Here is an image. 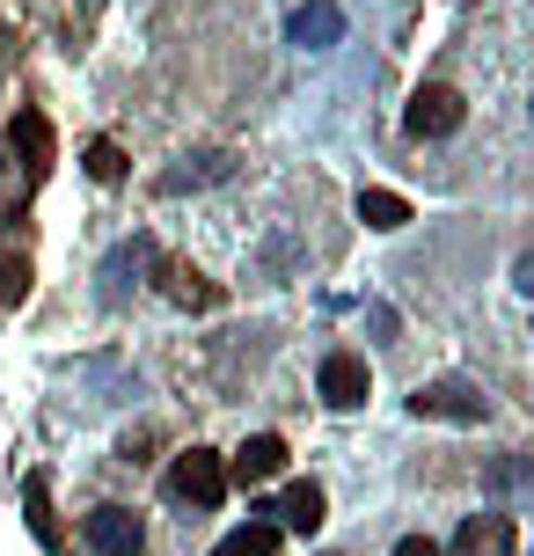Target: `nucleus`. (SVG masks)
Returning a JSON list of instances; mask_svg holds the SVG:
<instances>
[{"mask_svg": "<svg viewBox=\"0 0 534 556\" xmlns=\"http://www.w3.org/2000/svg\"><path fill=\"white\" fill-rule=\"evenodd\" d=\"M279 513H285V528H293V534H315V528H322V513H330V505H322V483H285Z\"/></svg>", "mask_w": 534, "mask_h": 556, "instance_id": "9b49d317", "label": "nucleus"}, {"mask_svg": "<svg viewBox=\"0 0 534 556\" xmlns=\"http://www.w3.org/2000/svg\"><path fill=\"white\" fill-rule=\"evenodd\" d=\"M512 513H476V520H461L454 534V556H512Z\"/></svg>", "mask_w": 534, "mask_h": 556, "instance_id": "0eeeda50", "label": "nucleus"}, {"mask_svg": "<svg viewBox=\"0 0 534 556\" xmlns=\"http://www.w3.org/2000/svg\"><path fill=\"white\" fill-rule=\"evenodd\" d=\"M395 556H447V549H440V542H424V534H403V542H395Z\"/></svg>", "mask_w": 534, "mask_h": 556, "instance_id": "f3484780", "label": "nucleus"}, {"mask_svg": "<svg viewBox=\"0 0 534 556\" xmlns=\"http://www.w3.org/2000/svg\"><path fill=\"white\" fill-rule=\"evenodd\" d=\"M169 498H176V505H191V513H213V505L227 498V462H220V454H205V446L176 454V469H169Z\"/></svg>", "mask_w": 534, "mask_h": 556, "instance_id": "f257e3e1", "label": "nucleus"}, {"mask_svg": "<svg viewBox=\"0 0 534 556\" xmlns=\"http://www.w3.org/2000/svg\"><path fill=\"white\" fill-rule=\"evenodd\" d=\"M512 286H520V293H534V250L520 256V264H512Z\"/></svg>", "mask_w": 534, "mask_h": 556, "instance_id": "a211bd4d", "label": "nucleus"}, {"mask_svg": "<svg viewBox=\"0 0 534 556\" xmlns=\"http://www.w3.org/2000/svg\"><path fill=\"white\" fill-rule=\"evenodd\" d=\"M359 220H366V227H381V235H395V227L410 220V205H403L395 191H359Z\"/></svg>", "mask_w": 534, "mask_h": 556, "instance_id": "4468645a", "label": "nucleus"}, {"mask_svg": "<svg viewBox=\"0 0 534 556\" xmlns=\"http://www.w3.org/2000/svg\"><path fill=\"white\" fill-rule=\"evenodd\" d=\"M88 534V549L96 556H140L147 549V528H140V513H125V505H96L81 520Z\"/></svg>", "mask_w": 534, "mask_h": 556, "instance_id": "7ed1b4c3", "label": "nucleus"}, {"mask_svg": "<svg viewBox=\"0 0 534 556\" xmlns=\"http://www.w3.org/2000/svg\"><path fill=\"white\" fill-rule=\"evenodd\" d=\"M29 301V256H0V307Z\"/></svg>", "mask_w": 534, "mask_h": 556, "instance_id": "dca6fc26", "label": "nucleus"}, {"mask_svg": "<svg viewBox=\"0 0 534 556\" xmlns=\"http://www.w3.org/2000/svg\"><path fill=\"white\" fill-rule=\"evenodd\" d=\"M279 469H285V440H279V432H256V440L234 446V462H227V483H242V491H250V483H271Z\"/></svg>", "mask_w": 534, "mask_h": 556, "instance_id": "39448f33", "label": "nucleus"}, {"mask_svg": "<svg viewBox=\"0 0 534 556\" xmlns=\"http://www.w3.org/2000/svg\"><path fill=\"white\" fill-rule=\"evenodd\" d=\"M162 293H169L176 307H213L220 301V286H205L191 264H169V256H162Z\"/></svg>", "mask_w": 534, "mask_h": 556, "instance_id": "f8f14e48", "label": "nucleus"}, {"mask_svg": "<svg viewBox=\"0 0 534 556\" xmlns=\"http://www.w3.org/2000/svg\"><path fill=\"white\" fill-rule=\"evenodd\" d=\"M410 417H447V425H483V395L469 381H424L410 395Z\"/></svg>", "mask_w": 534, "mask_h": 556, "instance_id": "20e7f679", "label": "nucleus"}, {"mask_svg": "<svg viewBox=\"0 0 534 556\" xmlns=\"http://www.w3.org/2000/svg\"><path fill=\"white\" fill-rule=\"evenodd\" d=\"M15 147H23L29 184H44L52 176V125H44V111H15Z\"/></svg>", "mask_w": 534, "mask_h": 556, "instance_id": "9d476101", "label": "nucleus"}, {"mask_svg": "<svg viewBox=\"0 0 534 556\" xmlns=\"http://www.w3.org/2000/svg\"><path fill=\"white\" fill-rule=\"evenodd\" d=\"M213 556H279V528L271 520H250V528H234Z\"/></svg>", "mask_w": 534, "mask_h": 556, "instance_id": "ddd939ff", "label": "nucleus"}, {"mask_svg": "<svg viewBox=\"0 0 534 556\" xmlns=\"http://www.w3.org/2000/svg\"><path fill=\"white\" fill-rule=\"evenodd\" d=\"M461 117H469V103H461L447 81H424L418 96H410V111H403V132L410 139H447V132H461Z\"/></svg>", "mask_w": 534, "mask_h": 556, "instance_id": "f03ea898", "label": "nucleus"}, {"mask_svg": "<svg viewBox=\"0 0 534 556\" xmlns=\"http://www.w3.org/2000/svg\"><path fill=\"white\" fill-rule=\"evenodd\" d=\"M285 37H293L301 52H322V45H338V37H344V15L330 8V0H308V8H293Z\"/></svg>", "mask_w": 534, "mask_h": 556, "instance_id": "6e6552de", "label": "nucleus"}, {"mask_svg": "<svg viewBox=\"0 0 534 556\" xmlns=\"http://www.w3.org/2000/svg\"><path fill=\"white\" fill-rule=\"evenodd\" d=\"M315 389H322V403H330V410H359L373 381H366V359H352V352H330Z\"/></svg>", "mask_w": 534, "mask_h": 556, "instance_id": "423d86ee", "label": "nucleus"}, {"mask_svg": "<svg viewBox=\"0 0 534 556\" xmlns=\"http://www.w3.org/2000/svg\"><path fill=\"white\" fill-rule=\"evenodd\" d=\"M0 168H8V139H0Z\"/></svg>", "mask_w": 534, "mask_h": 556, "instance_id": "6ab92c4d", "label": "nucleus"}, {"mask_svg": "<svg viewBox=\"0 0 534 556\" xmlns=\"http://www.w3.org/2000/svg\"><path fill=\"white\" fill-rule=\"evenodd\" d=\"M81 168L88 176H96V184H125V147H117V139H88V154H81Z\"/></svg>", "mask_w": 534, "mask_h": 556, "instance_id": "2eb2a0df", "label": "nucleus"}, {"mask_svg": "<svg viewBox=\"0 0 534 556\" xmlns=\"http://www.w3.org/2000/svg\"><path fill=\"white\" fill-rule=\"evenodd\" d=\"M23 505H29V534L59 556V549H66V534H59V520H52V476H44V469L23 476Z\"/></svg>", "mask_w": 534, "mask_h": 556, "instance_id": "1a4fd4ad", "label": "nucleus"}]
</instances>
